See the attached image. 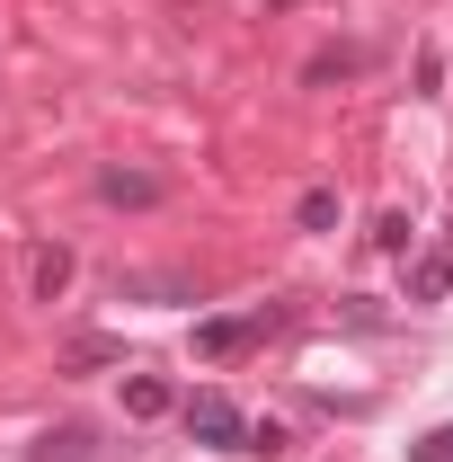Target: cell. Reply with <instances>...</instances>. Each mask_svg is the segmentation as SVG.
<instances>
[{
  "mask_svg": "<svg viewBox=\"0 0 453 462\" xmlns=\"http://www.w3.org/2000/svg\"><path fill=\"white\" fill-rule=\"evenodd\" d=\"M374 249H392V258H409V214H383V223H374Z\"/></svg>",
  "mask_w": 453,
  "mask_h": 462,
  "instance_id": "13",
  "label": "cell"
},
{
  "mask_svg": "<svg viewBox=\"0 0 453 462\" xmlns=\"http://www.w3.org/2000/svg\"><path fill=\"white\" fill-rule=\"evenodd\" d=\"M98 196L107 205H161V178L152 170H98Z\"/></svg>",
  "mask_w": 453,
  "mask_h": 462,
  "instance_id": "4",
  "label": "cell"
},
{
  "mask_svg": "<svg viewBox=\"0 0 453 462\" xmlns=\"http://www.w3.org/2000/svg\"><path fill=\"white\" fill-rule=\"evenodd\" d=\"M62 285H71V249H36L27 258V293L36 302H62Z\"/></svg>",
  "mask_w": 453,
  "mask_h": 462,
  "instance_id": "5",
  "label": "cell"
},
{
  "mask_svg": "<svg viewBox=\"0 0 453 462\" xmlns=\"http://www.w3.org/2000/svg\"><path fill=\"white\" fill-rule=\"evenodd\" d=\"M445 293H453V249L409 258V302H445Z\"/></svg>",
  "mask_w": 453,
  "mask_h": 462,
  "instance_id": "3",
  "label": "cell"
},
{
  "mask_svg": "<svg viewBox=\"0 0 453 462\" xmlns=\"http://www.w3.org/2000/svg\"><path fill=\"white\" fill-rule=\"evenodd\" d=\"M125 293H134V302H196L187 276H116V302H125Z\"/></svg>",
  "mask_w": 453,
  "mask_h": 462,
  "instance_id": "6",
  "label": "cell"
},
{
  "mask_svg": "<svg viewBox=\"0 0 453 462\" xmlns=\"http://www.w3.org/2000/svg\"><path fill=\"white\" fill-rule=\"evenodd\" d=\"M356 62H365V54H356V45H338V54H311V80H347Z\"/></svg>",
  "mask_w": 453,
  "mask_h": 462,
  "instance_id": "14",
  "label": "cell"
},
{
  "mask_svg": "<svg viewBox=\"0 0 453 462\" xmlns=\"http://www.w3.org/2000/svg\"><path fill=\"white\" fill-rule=\"evenodd\" d=\"M125 409H134V418H170V383H161V374H134V383H125Z\"/></svg>",
  "mask_w": 453,
  "mask_h": 462,
  "instance_id": "8",
  "label": "cell"
},
{
  "mask_svg": "<svg viewBox=\"0 0 453 462\" xmlns=\"http://www.w3.org/2000/svg\"><path fill=\"white\" fill-rule=\"evenodd\" d=\"M187 436H196V445H240L249 418H240L231 392H196V401H187Z\"/></svg>",
  "mask_w": 453,
  "mask_h": 462,
  "instance_id": "2",
  "label": "cell"
},
{
  "mask_svg": "<svg viewBox=\"0 0 453 462\" xmlns=\"http://www.w3.org/2000/svg\"><path fill=\"white\" fill-rule=\"evenodd\" d=\"M267 329H276V311H214V320H196V356L205 365H231V356H249Z\"/></svg>",
  "mask_w": 453,
  "mask_h": 462,
  "instance_id": "1",
  "label": "cell"
},
{
  "mask_svg": "<svg viewBox=\"0 0 453 462\" xmlns=\"http://www.w3.org/2000/svg\"><path fill=\"white\" fill-rule=\"evenodd\" d=\"M240 454H267V462H276L284 454V427H276V418H258V427L240 436Z\"/></svg>",
  "mask_w": 453,
  "mask_h": 462,
  "instance_id": "12",
  "label": "cell"
},
{
  "mask_svg": "<svg viewBox=\"0 0 453 462\" xmlns=\"http://www.w3.org/2000/svg\"><path fill=\"white\" fill-rule=\"evenodd\" d=\"M293 223L302 231H338V187H311V196L293 205Z\"/></svg>",
  "mask_w": 453,
  "mask_h": 462,
  "instance_id": "9",
  "label": "cell"
},
{
  "mask_svg": "<svg viewBox=\"0 0 453 462\" xmlns=\"http://www.w3.org/2000/svg\"><path fill=\"white\" fill-rule=\"evenodd\" d=\"M89 454V427H54L45 445H36V462H80Z\"/></svg>",
  "mask_w": 453,
  "mask_h": 462,
  "instance_id": "10",
  "label": "cell"
},
{
  "mask_svg": "<svg viewBox=\"0 0 453 462\" xmlns=\"http://www.w3.org/2000/svg\"><path fill=\"white\" fill-rule=\"evenodd\" d=\"M409 462H453V418H445V427H427V436L409 445Z\"/></svg>",
  "mask_w": 453,
  "mask_h": 462,
  "instance_id": "11",
  "label": "cell"
},
{
  "mask_svg": "<svg viewBox=\"0 0 453 462\" xmlns=\"http://www.w3.org/2000/svg\"><path fill=\"white\" fill-rule=\"evenodd\" d=\"M116 356H125V346H116V338H98V329H80V338L62 346V365H71V374H98V365H116Z\"/></svg>",
  "mask_w": 453,
  "mask_h": 462,
  "instance_id": "7",
  "label": "cell"
}]
</instances>
